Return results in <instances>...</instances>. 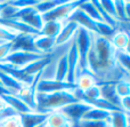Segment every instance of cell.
Listing matches in <instances>:
<instances>
[{
	"instance_id": "1",
	"label": "cell",
	"mask_w": 130,
	"mask_h": 127,
	"mask_svg": "<svg viewBox=\"0 0 130 127\" xmlns=\"http://www.w3.org/2000/svg\"><path fill=\"white\" fill-rule=\"evenodd\" d=\"M87 70L96 77L98 85L115 84L130 77V73L118 61L117 50L111 40L99 34H94L92 46L87 60Z\"/></svg>"
},
{
	"instance_id": "2",
	"label": "cell",
	"mask_w": 130,
	"mask_h": 127,
	"mask_svg": "<svg viewBox=\"0 0 130 127\" xmlns=\"http://www.w3.org/2000/svg\"><path fill=\"white\" fill-rule=\"evenodd\" d=\"M78 102L72 92L64 91L50 94L36 93V112L39 114H50L53 111L61 110L62 108Z\"/></svg>"
},
{
	"instance_id": "3",
	"label": "cell",
	"mask_w": 130,
	"mask_h": 127,
	"mask_svg": "<svg viewBox=\"0 0 130 127\" xmlns=\"http://www.w3.org/2000/svg\"><path fill=\"white\" fill-rule=\"evenodd\" d=\"M94 34L95 33H92L89 30L79 26L78 31H76L75 36H74V41L76 44V48H78V53H79V60H80V72L83 70H87V60L92 46Z\"/></svg>"
},
{
	"instance_id": "4",
	"label": "cell",
	"mask_w": 130,
	"mask_h": 127,
	"mask_svg": "<svg viewBox=\"0 0 130 127\" xmlns=\"http://www.w3.org/2000/svg\"><path fill=\"white\" fill-rule=\"evenodd\" d=\"M48 54H40L36 52H25V50H11L9 55L1 63H6L17 69H23L26 65L33 63L37 60L47 56Z\"/></svg>"
},
{
	"instance_id": "5",
	"label": "cell",
	"mask_w": 130,
	"mask_h": 127,
	"mask_svg": "<svg viewBox=\"0 0 130 127\" xmlns=\"http://www.w3.org/2000/svg\"><path fill=\"white\" fill-rule=\"evenodd\" d=\"M82 1H64L46 14H42L43 22L48 21H57V22H65L69 20L70 15L80 6Z\"/></svg>"
},
{
	"instance_id": "6",
	"label": "cell",
	"mask_w": 130,
	"mask_h": 127,
	"mask_svg": "<svg viewBox=\"0 0 130 127\" xmlns=\"http://www.w3.org/2000/svg\"><path fill=\"white\" fill-rule=\"evenodd\" d=\"M75 88L74 84H70L66 81H57V80H41L40 75L37 80L36 84V93L41 94H50V93H57V92H64L70 91L72 92Z\"/></svg>"
},
{
	"instance_id": "7",
	"label": "cell",
	"mask_w": 130,
	"mask_h": 127,
	"mask_svg": "<svg viewBox=\"0 0 130 127\" xmlns=\"http://www.w3.org/2000/svg\"><path fill=\"white\" fill-rule=\"evenodd\" d=\"M66 56H67V68H69L66 82L74 84L75 77L80 72V60H79V53H78V48H76V44L74 41V38L72 40L71 45H70Z\"/></svg>"
},
{
	"instance_id": "8",
	"label": "cell",
	"mask_w": 130,
	"mask_h": 127,
	"mask_svg": "<svg viewBox=\"0 0 130 127\" xmlns=\"http://www.w3.org/2000/svg\"><path fill=\"white\" fill-rule=\"evenodd\" d=\"M91 108V105L87 104L85 102H81V101H78V102H74L72 104H69L66 107L62 108L59 111L63 112L64 116L67 118V120L74 125V124L79 123V121L82 119L83 115L88 111V110Z\"/></svg>"
},
{
	"instance_id": "9",
	"label": "cell",
	"mask_w": 130,
	"mask_h": 127,
	"mask_svg": "<svg viewBox=\"0 0 130 127\" xmlns=\"http://www.w3.org/2000/svg\"><path fill=\"white\" fill-rule=\"evenodd\" d=\"M78 29H79V25L75 22H73V21L67 20L65 22H63L61 31H59L58 36L56 37V39H55L56 46H61V45H64V44L72 41L74 36H75L76 31H78Z\"/></svg>"
},
{
	"instance_id": "10",
	"label": "cell",
	"mask_w": 130,
	"mask_h": 127,
	"mask_svg": "<svg viewBox=\"0 0 130 127\" xmlns=\"http://www.w3.org/2000/svg\"><path fill=\"white\" fill-rule=\"evenodd\" d=\"M69 21H73V22H75L79 26L85 27V29L91 31L92 33L97 34V22L92 20L91 17H89L86 13H83L79 7L70 15Z\"/></svg>"
},
{
	"instance_id": "11",
	"label": "cell",
	"mask_w": 130,
	"mask_h": 127,
	"mask_svg": "<svg viewBox=\"0 0 130 127\" xmlns=\"http://www.w3.org/2000/svg\"><path fill=\"white\" fill-rule=\"evenodd\" d=\"M0 97L7 103L10 109H13L14 111L17 115H25V114H30L33 110L26 104L23 100H21L17 95L15 94H1Z\"/></svg>"
},
{
	"instance_id": "12",
	"label": "cell",
	"mask_w": 130,
	"mask_h": 127,
	"mask_svg": "<svg viewBox=\"0 0 130 127\" xmlns=\"http://www.w3.org/2000/svg\"><path fill=\"white\" fill-rule=\"evenodd\" d=\"M33 45L36 52L40 53V54H49L54 49L56 44H55V38H50V37L38 33L34 37Z\"/></svg>"
},
{
	"instance_id": "13",
	"label": "cell",
	"mask_w": 130,
	"mask_h": 127,
	"mask_svg": "<svg viewBox=\"0 0 130 127\" xmlns=\"http://www.w3.org/2000/svg\"><path fill=\"white\" fill-rule=\"evenodd\" d=\"M37 34H18L15 38V40L13 41V49L11 50L36 52L34 45H33V40ZM36 53H38V52H36Z\"/></svg>"
},
{
	"instance_id": "14",
	"label": "cell",
	"mask_w": 130,
	"mask_h": 127,
	"mask_svg": "<svg viewBox=\"0 0 130 127\" xmlns=\"http://www.w3.org/2000/svg\"><path fill=\"white\" fill-rule=\"evenodd\" d=\"M74 85H75V88L83 92V91H86V89L90 88V87L95 86V85H98V82H97L96 77H95L90 71L83 70L76 76Z\"/></svg>"
},
{
	"instance_id": "15",
	"label": "cell",
	"mask_w": 130,
	"mask_h": 127,
	"mask_svg": "<svg viewBox=\"0 0 130 127\" xmlns=\"http://www.w3.org/2000/svg\"><path fill=\"white\" fill-rule=\"evenodd\" d=\"M110 40L117 52H124L127 48V45H128V41H129L128 32L123 27L119 26V29L117 30V32L113 34V37Z\"/></svg>"
},
{
	"instance_id": "16",
	"label": "cell",
	"mask_w": 130,
	"mask_h": 127,
	"mask_svg": "<svg viewBox=\"0 0 130 127\" xmlns=\"http://www.w3.org/2000/svg\"><path fill=\"white\" fill-rule=\"evenodd\" d=\"M48 114H39V112L32 111L30 114L20 115L21 117V124L22 127H36L40 124L45 123L47 119Z\"/></svg>"
},
{
	"instance_id": "17",
	"label": "cell",
	"mask_w": 130,
	"mask_h": 127,
	"mask_svg": "<svg viewBox=\"0 0 130 127\" xmlns=\"http://www.w3.org/2000/svg\"><path fill=\"white\" fill-rule=\"evenodd\" d=\"M99 87H101L102 98L106 100L111 104L115 105L117 108H119L121 110V107H120V97L115 93L114 84H102V85H99Z\"/></svg>"
},
{
	"instance_id": "18",
	"label": "cell",
	"mask_w": 130,
	"mask_h": 127,
	"mask_svg": "<svg viewBox=\"0 0 130 127\" xmlns=\"http://www.w3.org/2000/svg\"><path fill=\"white\" fill-rule=\"evenodd\" d=\"M21 21H23L25 24H27L29 26H31L34 31L39 32V33H40V31H41V29H42L43 24H45L41 14H39L38 11H36V9H34V10H32L31 13H29L27 15H25L24 17H22V18H21Z\"/></svg>"
},
{
	"instance_id": "19",
	"label": "cell",
	"mask_w": 130,
	"mask_h": 127,
	"mask_svg": "<svg viewBox=\"0 0 130 127\" xmlns=\"http://www.w3.org/2000/svg\"><path fill=\"white\" fill-rule=\"evenodd\" d=\"M110 111L99 109V108L91 107L85 115H83L81 120H88V121H102V120H108L110 118Z\"/></svg>"
},
{
	"instance_id": "20",
	"label": "cell",
	"mask_w": 130,
	"mask_h": 127,
	"mask_svg": "<svg viewBox=\"0 0 130 127\" xmlns=\"http://www.w3.org/2000/svg\"><path fill=\"white\" fill-rule=\"evenodd\" d=\"M111 127H129V116L122 110L112 111L108 118Z\"/></svg>"
},
{
	"instance_id": "21",
	"label": "cell",
	"mask_w": 130,
	"mask_h": 127,
	"mask_svg": "<svg viewBox=\"0 0 130 127\" xmlns=\"http://www.w3.org/2000/svg\"><path fill=\"white\" fill-rule=\"evenodd\" d=\"M45 123L47 127H64L70 121L67 120V118L64 116L63 112L57 110V111H53L48 114Z\"/></svg>"
},
{
	"instance_id": "22",
	"label": "cell",
	"mask_w": 130,
	"mask_h": 127,
	"mask_svg": "<svg viewBox=\"0 0 130 127\" xmlns=\"http://www.w3.org/2000/svg\"><path fill=\"white\" fill-rule=\"evenodd\" d=\"M62 25H63V22L48 21V22H45L40 33L43 34V36H47V37H50V38L56 39V37L58 36L59 31H61V29H62Z\"/></svg>"
},
{
	"instance_id": "23",
	"label": "cell",
	"mask_w": 130,
	"mask_h": 127,
	"mask_svg": "<svg viewBox=\"0 0 130 127\" xmlns=\"http://www.w3.org/2000/svg\"><path fill=\"white\" fill-rule=\"evenodd\" d=\"M67 54V53H66ZM64 54L57 62L56 66V73H55V80L57 81H66L67 72H69V68H67V56Z\"/></svg>"
},
{
	"instance_id": "24",
	"label": "cell",
	"mask_w": 130,
	"mask_h": 127,
	"mask_svg": "<svg viewBox=\"0 0 130 127\" xmlns=\"http://www.w3.org/2000/svg\"><path fill=\"white\" fill-rule=\"evenodd\" d=\"M114 88H115V93L120 98L130 96V77L117 81L114 84Z\"/></svg>"
},
{
	"instance_id": "25",
	"label": "cell",
	"mask_w": 130,
	"mask_h": 127,
	"mask_svg": "<svg viewBox=\"0 0 130 127\" xmlns=\"http://www.w3.org/2000/svg\"><path fill=\"white\" fill-rule=\"evenodd\" d=\"M63 0H50V1H38L37 5L34 6L36 11H38L39 14H46L48 11H50L52 9H54L55 7H57L58 5L63 4Z\"/></svg>"
},
{
	"instance_id": "26",
	"label": "cell",
	"mask_w": 130,
	"mask_h": 127,
	"mask_svg": "<svg viewBox=\"0 0 130 127\" xmlns=\"http://www.w3.org/2000/svg\"><path fill=\"white\" fill-rule=\"evenodd\" d=\"M79 8H80L83 13L87 14L89 17H91L94 21H96V22H102V18H101V16H99L98 11H97L96 7L92 4V1H82L80 4V6H79Z\"/></svg>"
},
{
	"instance_id": "27",
	"label": "cell",
	"mask_w": 130,
	"mask_h": 127,
	"mask_svg": "<svg viewBox=\"0 0 130 127\" xmlns=\"http://www.w3.org/2000/svg\"><path fill=\"white\" fill-rule=\"evenodd\" d=\"M119 27H114L111 25L106 24L104 22H97V34L104 37L106 39H111L113 37V34L117 32V30Z\"/></svg>"
},
{
	"instance_id": "28",
	"label": "cell",
	"mask_w": 130,
	"mask_h": 127,
	"mask_svg": "<svg viewBox=\"0 0 130 127\" xmlns=\"http://www.w3.org/2000/svg\"><path fill=\"white\" fill-rule=\"evenodd\" d=\"M101 5H102V8L104 9V11H105L111 18H113V20L117 21L118 23H120L119 20H118L114 1H113V0H103V1H101Z\"/></svg>"
},
{
	"instance_id": "29",
	"label": "cell",
	"mask_w": 130,
	"mask_h": 127,
	"mask_svg": "<svg viewBox=\"0 0 130 127\" xmlns=\"http://www.w3.org/2000/svg\"><path fill=\"white\" fill-rule=\"evenodd\" d=\"M72 127H111V125H110V123H108V120H102V121L80 120L79 123L72 125Z\"/></svg>"
},
{
	"instance_id": "30",
	"label": "cell",
	"mask_w": 130,
	"mask_h": 127,
	"mask_svg": "<svg viewBox=\"0 0 130 127\" xmlns=\"http://www.w3.org/2000/svg\"><path fill=\"white\" fill-rule=\"evenodd\" d=\"M115 6V11H117V16L119 20L120 24L121 23H127V16H126V8H124V1L121 0H115L114 1Z\"/></svg>"
},
{
	"instance_id": "31",
	"label": "cell",
	"mask_w": 130,
	"mask_h": 127,
	"mask_svg": "<svg viewBox=\"0 0 130 127\" xmlns=\"http://www.w3.org/2000/svg\"><path fill=\"white\" fill-rule=\"evenodd\" d=\"M0 127H22L20 115H15V116L6 118L0 123Z\"/></svg>"
},
{
	"instance_id": "32",
	"label": "cell",
	"mask_w": 130,
	"mask_h": 127,
	"mask_svg": "<svg viewBox=\"0 0 130 127\" xmlns=\"http://www.w3.org/2000/svg\"><path fill=\"white\" fill-rule=\"evenodd\" d=\"M11 49H13V41H8L0 45V63L4 62V60L9 55Z\"/></svg>"
},
{
	"instance_id": "33",
	"label": "cell",
	"mask_w": 130,
	"mask_h": 127,
	"mask_svg": "<svg viewBox=\"0 0 130 127\" xmlns=\"http://www.w3.org/2000/svg\"><path fill=\"white\" fill-rule=\"evenodd\" d=\"M38 1H32V0H18V1H9V4L17 8H26V7H34Z\"/></svg>"
},
{
	"instance_id": "34",
	"label": "cell",
	"mask_w": 130,
	"mask_h": 127,
	"mask_svg": "<svg viewBox=\"0 0 130 127\" xmlns=\"http://www.w3.org/2000/svg\"><path fill=\"white\" fill-rule=\"evenodd\" d=\"M120 107L123 112L130 117V96H126V97L120 98Z\"/></svg>"
},
{
	"instance_id": "35",
	"label": "cell",
	"mask_w": 130,
	"mask_h": 127,
	"mask_svg": "<svg viewBox=\"0 0 130 127\" xmlns=\"http://www.w3.org/2000/svg\"><path fill=\"white\" fill-rule=\"evenodd\" d=\"M124 8H126L127 21L130 22V1H124Z\"/></svg>"
},
{
	"instance_id": "36",
	"label": "cell",
	"mask_w": 130,
	"mask_h": 127,
	"mask_svg": "<svg viewBox=\"0 0 130 127\" xmlns=\"http://www.w3.org/2000/svg\"><path fill=\"white\" fill-rule=\"evenodd\" d=\"M6 4H7V1H0V14H1V11H2V9H4V7L6 6Z\"/></svg>"
},
{
	"instance_id": "37",
	"label": "cell",
	"mask_w": 130,
	"mask_h": 127,
	"mask_svg": "<svg viewBox=\"0 0 130 127\" xmlns=\"http://www.w3.org/2000/svg\"><path fill=\"white\" fill-rule=\"evenodd\" d=\"M15 116V115H14ZM8 117H11V116H0V123H1L2 120H5L6 118H8Z\"/></svg>"
},
{
	"instance_id": "38",
	"label": "cell",
	"mask_w": 130,
	"mask_h": 127,
	"mask_svg": "<svg viewBox=\"0 0 130 127\" xmlns=\"http://www.w3.org/2000/svg\"><path fill=\"white\" fill-rule=\"evenodd\" d=\"M5 43H8V41H4V40H1V39H0V45H2V44H5Z\"/></svg>"
}]
</instances>
